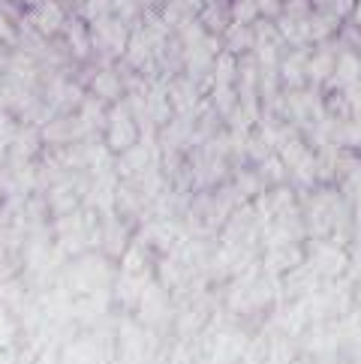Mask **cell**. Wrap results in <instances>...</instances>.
<instances>
[{
  "mask_svg": "<svg viewBox=\"0 0 361 364\" xmlns=\"http://www.w3.org/2000/svg\"><path fill=\"white\" fill-rule=\"evenodd\" d=\"M139 141V121L133 109H126L124 102H114L112 112H109V121H106V141L102 145L109 148V154H124L130 151Z\"/></svg>",
  "mask_w": 361,
  "mask_h": 364,
  "instance_id": "6da1fadb",
  "label": "cell"
},
{
  "mask_svg": "<svg viewBox=\"0 0 361 364\" xmlns=\"http://www.w3.org/2000/svg\"><path fill=\"white\" fill-rule=\"evenodd\" d=\"M311 268L319 274V280H338L340 274H346L350 268V256L346 250H340L338 244H325V241H316L313 244V253H311Z\"/></svg>",
  "mask_w": 361,
  "mask_h": 364,
  "instance_id": "7a4b0ae2",
  "label": "cell"
},
{
  "mask_svg": "<svg viewBox=\"0 0 361 364\" xmlns=\"http://www.w3.org/2000/svg\"><path fill=\"white\" fill-rule=\"evenodd\" d=\"M90 28H94V43L102 51H109V55H124V51H126L130 33H126V24L118 16L97 18V21H90Z\"/></svg>",
  "mask_w": 361,
  "mask_h": 364,
  "instance_id": "3957f363",
  "label": "cell"
},
{
  "mask_svg": "<svg viewBox=\"0 0 361 364\" xmlns=\"http://www.w3.org/2000/svg\"><path fill=\"white\" fill-rule=\"evenodd\" d=\"M301 262H304V250H301L298 241L280 244V247H265L262 271L268 277H283V274H289L292 268H298Z\"/></svg>",
  "mask_w": 361,
  "mask_h": 364,
  "instance_id": "277c9868",
  "label": "cell"
},
{
  "mask_svg": "<svg viewBox=\"0 0 361 364\" xmlns=\"http://www.w3.org/2000/svg\"><path fill=\"white\" fill-rule=\"evenodd\" d=\"M31 24H33L36 33L55 36V33H60L63 28H67V12H63V6L58 4V0H40L31 12Z\"/></svg>",
  "mask_w": 361,
  "mask_h": 364,
  "instance_id": "5b68a950",
  "label": "cell"
},
{
  "mask_svg": "<svg viewBox=\"0 0 361 364\" xmlns=\"http://www.w3.org/2000/svg\"><path fill=\"white\" fill-rule=\"evenodd\" d=\"M136 307H139V319L145 325H153L157 319H163L166 314H169V298H166V289L157 286V283H148Z\"/></svg>",
  "mask_w": 361,
  "mask_h": 364,
  "instance_id": "8992f818",
  "label": "cell"
},
{
  "mask_svg": "<svg viewBox=\"0 0 361 364\" xmlns=\"http://www.w3.org/2000/svg\"><path fill=\"white\" fill-rule=\"evenodd\" d=\"M307 60H311V55L304 48H295L286 58H280V67H277L280 82H286L292 90H301L307 85Z\"/></svg>",
  "mask_w": 361,
  "mask_h": 364,
  "instance_id": "52a82bcc",
  "label": "cell"
},
{
  "mask_svg": "<svg viewBox=\"0 0 361 364\" xmlns=\"http://www.w3.org/2000/svg\"><path fill=\"white\" fill-rule=\"evenodd\" d=\"M220 36H223V51H229V55H235V58L253 55V48H256V31H253V24L232 21Z\"/></svg>",
  "mask_w": 361,
  "mask_h": 364,
  "instance_id": "ba28073f",
  "label": "cell"
},
{
  "mask_svg": "<svg viewBox=\"0 0 361 364\" xmlns=\"http://www.w3.org/2000/svg\"><path fill=\"white\" fill-rule=\"evenodd\" d=\"M331 82L338 85L340 90H350L355 85H361V58L355 55L352 48L338 51V63H334V75Z\"/></svg>",
  "mask_w": 361,
  "mask_h": 364,
  "instance_id": "9c48e42d",
  "label": "cell"
},
{
  "mask_svg": "<svg viewBox=\"0 0 361 364\" xmlns=\"http://www.w3.org/2000/svg\"><path fill=\"white\" fill-rule=\"evenodd\" d=\"M166 94H169L175 114H190L193 106H199V85L193 79H175L169 87H166Z\"/></svg>",
  "mask_w": 361,
  "mask_h": 364,
  "instance_id": "30bf717a",
  "label": "cell"
},
{
  "mask_svg": "<svg viewBox=\"0 0 361 364\" xmlns=\"http://www.w3.org/2000/svg\"><path fill=\"white\" fill-rule=\"evenodd\" d=\"M334 63H338V51L334 48H316L311 60H307V79L316 82V85H325L331 82V75H334Z\"/></svg>",
  "mask_w": 361,
  "mask_h": 364,
  "instance_id": "8fae6325",
  "label": "cell"
},
{
  "mask_svg": "<svg viewBox=\"0 0 361 364\" xmlns=\"http://www.w3.org/2000/svg\"><path fill=\"white\" fill-rule=\"evenodd\" d=\"M90 90H94V97H99L102 102H121L126 85L121 82V75L114 70H99L94 75V82H90Z\"/></svg>",
  "mask_w": 361,
  "mask_h": 364,
  "instance_id": "7c38bea8",
  "label": "cell"
},
{
  "mask_svg": "<svg viewBox=\"0 0 361 364\" xmlns=\"http://www.w3.org/2000/svg\"><path fill=\"white\" fill-rule=\"evenodd\" d=\"M151 163H153V154L145 141H136L130 151L118 154V172L121 175H139V172H145Z\"/></svg>",
  "mask_w": 361,
  "mask_h": 364,
  "instance_id": "4fadbf2b",
  "label": "cell"
},
{
  "mask_svg": "<svg viewBox=\"0 0 361 364\" xmlns=\"http://www.w3.org/2000/svg\"><path fill=\"white\" fill-rule=\"evenodd\" d=\"M199 21H202V28L208 31V33H217V36H220V33L229 28V24H232V16H229V9L220 4V0H211L208 6H202Z\"/></svg>",
  "mask_w": 361,
  "mask_h": 364,
  "instance_id": "5bb4252c",
  "label": "cell"
},
{
  "mask_svg": "<svg viewBox=\"0 0 361 364\" xmlns=\"http://www.w3.org/2000/svg\"><path fill=\"white\" fill-rule=\"evenodd\" d=\"M124 55H126V60H130L136 70L145 67V63L153 58V46H151V40H148V33H145V31L130 33V43H126Z\"/></svg>",
  "mask_w": 361,
  "mask_h": 364,
  "instance_id": "9a60e30c",
  "label": "cell"
},
{
  "mask_svg": "<svg viewBox=\"0 0 361 364\" xmlns=\"http://www.w3.org/2000/svg\"><path fill=\"white\" fill-rule=\"evenodd\" d=\"M126 229L118 223V220H112V223L102 226V250H106L109 256H124L126 250Z\"/></svg>",
  "mask_w": 361,
  "mask_h": 364,
  "instance_id": "2e32d148",
  "label": "cell"
},
{
  "mask_svg": "<svg viewBox=\"0 0 361 364\" xmlns=\"http://www.w3.org/2000/svg\"><path fill=\"white\" fill-rule=\"evenodd\" d=\"M340 28V18L331 12H313L311 16V43H325Z\"/></svg>",
  "mask_w": 361,
  "mask_h": 364,
  "instance_id": "e0dca14e",
  "label": "cell"
},
{
  "mask_svg": "<svg viewBox=\"0 0 361 364\" xmlns=\"http://www.w3.org/2000/svg\"><path fill=\"white\" fill-rule=\"evenodd\" d=\"M48 208L58 217L79 211V193H75L72 187H55V190L48 193Z\"/></svg>",
  "mask_w": 361,
  "mask_h": 364,
  "instance_id": "ac0fdd59",
  "label": "cell"
},
{
  "mask_svg": "<svg viewBox=\"0 0 361 364\" xmlns=\"http://www.w3.org/2000/svg\"><path fill=\"white\" fill-rule=\"evenodd\" d=\"M67 40H70V48L75 58H85L90 51V36L85 31V24L75 18V21H67Z\"/></svg>",
  "mask_w": 361,
  "mask_h": 364,
  "instance_id": "d6986e66",
  "label": "cell"
},
{
  "mask_svg": "<svg viewBox=\"0 0 361 364\" xmlns=\"http://www.w3.org/2000/svg\"><path fill=\"white\" fill-rule=\"evenodd\" d=\"M229 16L238 24H256L259 21V4H256V0H232Z\"/></svg>",
  "mask_w": 361,
  "mask_h": 364,
  "instance_id": "ffe728a7",
  "label": "cell"
},
{
  "mask_svg": "<svg viewBox=\"0 0 361 364\" xmlns=\"http://www.w3.org/2000/svg\"><path fill=\"white\" fill-rule=\"evenodd\" d=\"M82 16L87 21H97V18L114 16V6H112V0H82Z\"/></svg>",
  "mask_w": 361,
  "mask_h": 364,
  "instance_id": "44dd1931",
  "label": "cell"
},
{
  "mask_svg": "<svg viewBox=\"0 0 361 364\" xmlns=\"http://www.w3.org/2000/svg\"><path fill=\"white\" fill-rule=\"evenodd\" d=\"M16 136H18L16 121H12L9 114H6L4 109H0V154L12 148V141H16Z\"/></svg>",
  "mask_w": 361,
  "mask_h": 364,
  "instance_id": "7402d4cb",
  "label": "cell"
},
{
  "mask_svg": "<svg viewBox=\"0 0 361 364\" xmlns=\"http://www.w3.org/2000/svg\"><path fill=\"white\" fill-rule=\"evenodd\" d=\"M259 190H262L259 172H241V178H238V193H241V199L259 196Z\"/></svg>",
  "mask_w": 361,
  "mask_h": 364,
  "instance_id": "603a6c76",
  "label": "cell"
},
{
  "mask_svg": "<svg viewBox=\"0 0 361 364\" xmlns=\"http://www.w3.org/2000/svg\"><path fill=\"white\" fill-rule=\"evenodd\" d=\"M256 4H259V18L277 21L283 16V6H286V0H256Z\"/></svg>",
  "mask_w": 361,
  "mask_h": 364,
  "instance_id": "cb8c5ba5",
  "label": "cell"
},
{
  "mask_svg": "<svg viewBox=\"0 0 361 364\" xmlns=\"http://www.w3.org/2000/svg\"><path fill=\"white\" fill-rule=\"evenodd\" d=\"M12 337H16V325H12L6 310H0V349L12 346Z\"/></svg>",
  "mask_w": 361,
  "mask_h": 364,
  "instance_id": "d4e9b609",
  "label": "cell"
},
{
  "mask_svg": "<svg viewBox=\"0 0 361 364\" xmlns=\"http://www.w3.org/2000/svg\"><path fill=\"white\" fill-rule=\"evenodd\" d=\"M355 4H358V0H328V12H331V16H338L340 21L343 18H350L352 16V9H355Z\"/></svg>",
  "mask_w": 361,
  "mask_h": 364,
  "instance_id": "484cf974",
  "label": "cell"
},
{
  "mask_svg": "<svg viewBox=\"0 0 361 364\" xmlns=\"http://www.w3.org/2000/svg\"><path fill=\"white\" fill-rule=\"evenodd\" d=\"M0 43H6V46L18 43V31L12 28V21H9V18H4V16H0Z\"/></svg>",
  "mask_w": 361,
  "mask_h": 364,
  "instance_id": "4316f807",
  "label": "cell"
},
{
  "mask_svg": "<svg viewBox=\"0 0 361 364\" xmlns=\"http://www.w3.org/2000/svg\"><path fill=\"white\" fill-rule=\"evenodd\" d=\"M350 18H352V24H355V28L361 31V0L355 4V9H352V16H350Z\"/></svg>",
  "mask_w": 361,
  "mask_h": 364,
  "instance_id": "83f0119b",
  "label": "cell"
},
{
  "mask_svg": "<svg viewBox=\"0 0 361 364\" xmlns=\"http://www.w3.org/2000/svg\"><path fill=\"white\" fill-rule=\"evenodd\" d=\"M6 262V244H0V265Z\"/></svg>",
  "mask_w": 361,
  "mask_h": 364,
  "instance_id": "f1b7e54d",
  "label": "cell"
},
{
  "mask_svg": "<svg viewBox=\"0 0 361 364\" xmlns=\"http://www.w3.org/2000/svg\"><path fill=\"white\" fill-rule=\"evenodd\" d=\"M328 0H311V6H325Z\"/></svg>",
  "mask_w": 361,
  "mask_h": 364,
  "instance_id": "f546056e",
  "label": "cell"
}]
</instances>
